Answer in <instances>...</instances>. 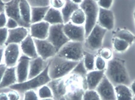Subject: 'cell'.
Returning a JSON list of instances; mask_svg holds the SVG:
<instances>
[{"label": "cell", "instance_id": "cell-4", "mask_svg": "<svg viewBox=\"0 0 135 100\" xmlns=\"http://www.w3.org/2000/svg\"><path fill=\"white\" fill-rule=\"evenodd\" d=\"M85 16V23L84 24L85 38L88 36L97 22L99 6L94 0H83L79 5Z\"/></svg>", "mask_w": 135, "mask_h": 100}, {"label": "cell", "instance_id": "cell-52", "mask_svg": "<svg viewBox=\"0 0 135 100\" xmlns=\"http://www.w3.org/2000/svg\"><path fill=\"white\" fill-rule=\"evenodd\" d=\"M66 100V99L65 98V97H61V98H60L59 100Z\"/></svg>", "mask_w": 135, "mask_h": 100}, {"label": "cell", "instance_id": "cell-21", "mask_svg": "<svg viewBox=\"0 0 135 100\" xmlns=\"http://www.w3.org/2000/svg\"><path fill=\"white\" fill-rule=\"evenodd\" d=\"M17 82L16 67H7L0 83V89L9 87Z\"/></svg>", "mask_w": 135, "mask_h": 100}, {"label": "cell", "instance_id": "cell-38", "mask_svg": "<svg viewBox=\"0 0 135 100\" xmlns=\"http://www.w3.org/2000/svg\"><path fill=\"white\" fill-rule=\"evenodd\" d=\"M8 30L6 27L0 28V47L5 43L8 36Z\"/></svg>", "mask_w": 135, "mask_h": 100}, {"label": "cell", "instance_id": "cell-8", "mask_svg": "<svg viewBox=\"0 0 135 100\" xmlns=\"http://www.w3.org/2000/svg\"><path fill=\"white\" fill-rule=\"evenodd\" d=\"M63 30L70 41L83 42L85 39L84 25H78L71 22L64 24Z\"/></svg>", "mask_w": 135, "mask_h": 100}, {"label": "cell", "instance_id": "cell-18", "mask_svg": "<svg viewBox=\"0 0 135 100\" xmlns=\"http://www.w3.org/2000/svg\"><path fill=\"white\" fill-rule=\"evenodd\" d=\"M48 64V63H47L46 61L40 56L31 59L29 62L28 80L35 77L41 73L47 67Z\"/></svg>", "mask_w": 135, "mask_h": 100}, {"label": "cell", "instance_id": "cell-22", "mask_svg": "<svg viewBox=\"0 0 135 100\" xmlns=\"http://www.w3.org/2000/svg\"><path fill=\"white\" fill-rule=\"evenodd\" d=\"M44 21L50 25L64 24V20L61 10L50 7Z\"/></svg>", "mask_w": 135, "mask_h": 100}, {"label": "cell", "instance_id": "cell-36", "mask_svg": "<svg viewBox=\"0 0 135 100\" xmlns=\"http://www.w3.org/2000/svg\"><path fill=\"white\" fill-rule=\"evenodd\" d=\"M100 56L105 60H109L113 56L112 51L108 48H104L100 52Z\"/></svg>", "mask_w": 135, "mask_h": 100}, {"label": "cell", "instance_id": "cell-7", "mask_svg": "<svg viewBox=\"0 0 135 100\" xmlns=\"http://www.w3.org/2000/svg\"><path fill=\"white\" fill-rule=\"evenodd\" d=\"M64 24L50 25L46 39L55 47L57 51L70 41L63 30Z\"/></svg>", "mask_w": 135, "mask_h": 100}, {"label": "cell", "instance_id": "cell-51", "mask_svg": "<svg viewBox=\"0 0 135 100\" xmlns=\"http://www.w3.org/2000/svg\"><path fill=\"white\" fill-rule=\"evenodd\" d=\"M41 100H54L53 98H47V99H42Z\"/></svg>", "mask_w": 135, "mask_h": 100}, {"label": "cell", "instance_id": "cell-26", "mask_svg": "<svg viewBox=\"0 0 135 100\" xmlns=\"http://www.w3.org/2000/svg\"><path fill=\"white\" fill-rule=\"evenodd\" d=\"M69 90L65 96L66 100H83L85 89L83 87L76 85L75 84H71Z\"/></svg>", "mask_w": 135, "mask_h": 100}, {"label": "cell", "instance_id": "cell-16", "mask_svg": "<svg viewBox=\"0 0 135 100\" xmlns=\"http://www.w3.org/2000/svg\"><path fill=\"white\" fill-rule=\"evenodd\" d=\"M50 25L44 21L31 24L30 25V35L34 39H46L47 38Z\"/></svg>", "mask_w": 135, "mask_h": 100}, {"label": "cell", "instance_id": "cell-57", "mask_svg": "<svg viewBox=\"0 0 135 100\" xmlns=\"http://www.w3.org/2000/svg\"><path fill=\"white\" fill-rule=\"evenodd\" d=\"M0 48H1V47H0Z\"/></svg>", "mask_w": 135, "mask_h": 100}, {"label": "cell", "instance_id": "cell-50", "mask_svg": "<svg viewBox=\"0 0 135 100\" xmlns=\"http://www.w3.org/2000/svg\"><path fill=\"white\" fill-rule=\"evenodd\" d=\"M71 1L75 4L80 5L82 3L83 0H71Z\"/></svg>", "mask_w": 135, "mask_h": 100}, {"label": "cell", "instance_id": "cell-14", "mask_svg": "<svg viewBox=\"0 0 135 100\" xmlns=\"http://www.w3.org/2000/svg\"><path fill=\"white\" fill-rule=\"evenodd\" d=\"M97 24L107 31L112 30L115 24L113 12L110 9L99 8Z\"/></svg>", "mask_w": 135, "mask_h": 100}, {"label": "cell", "instance_id": "cell-37", "mask_svg": "<svg viewBox=\"0 0 135 100\" xmlns=\"http://www.w3.org/2000/svg\"><path fill=\"white\" fill-rule=\"evenodd\" d=\"M66 0H50L49 4L51 7L61 10L65 6Z\"/></svg>", "mask_w": 135, "mask_h": 100}, {"label": "cell", "instance_id": "cell-40", "mask_svg": "<svg viewBox=\"0 0 135 100\" xmlns=\"http://www.w3.org/2000/svg\"><path fill=\"white\" fill-rule=\"evenodd\" d=\"M31 6H50V0H27Z\"/></svg>", "mask_w": 135, "mask_h": 100}, {"label": "cell", "instance_id": "cell-10", "mask_svg": "<svg viewBox=\"0 0 135 100\" xmlns=\"http://www.w3.org/2000/svg\"><path fill=\"white\" fill-rule=\"evenodd\" d=\"M95 90L102 100H116L115 86L105 75Z\"/></svg>", "mask_w": 135, "mask_h": 100}, {"label": "cell", "instance_id": "cell-11", "mask_svg": "<svg viewBox=\"0 0 135 100\" xmlns=\"http://www.w3.org/2000/svg\"><path fill=\"white\" fill-rule=\"evenodd\" d=\"M20 1V0H11L5 3L4 11L6 15L8 18L15 20L19 27L29 28L30 26L26 24L21 18L19 6Z\"/></svg>", "mask_w": 135, "mask_h": 100}, {"label": "cell", "instance_id": "cell-27", "mask_svg": "<svg viewBox=\"0 0 135 100\" xmlns=\"http://www.w3.org/2000/svg\"><path fill=\"white\" fill-rule=\"evenodd\" d=\"M19 6L22 20L26 24L30 26L31 24V6L27 0H20Z\"/></svg>", "mask_w": 135, "mask_h": 100}, {"label": "cell", "instance_id": "cell-17", "mask_svg": "<svg viewBox=\"0 0 135 100\" xmlns=\"http://www.w3.org/2000/svg\"><path fill=\"white\" fill-rule=\"evenodd\" d=\"M27 28L24 27H19L13 29L8 30V36L5 43L6 46L9 44H19L28 36Z\"/></svg>", "mask_w": 135, "mask_h": 100}, {"label": "cell", "instance_id": "cell-44", "mask_svg": "<svg viewBox=\"0 0 135 100\" xmlns=\"http://www.w3.org/2000/svg\"><path fill=\"white\" fill-rule=\"evenodd\" d=\"M6 15L4 12L0 13V28L4 27L7 23Z\"/></svg>", "mask_w": 135, "mask_h": 100}, {"label": "cell", "instance_id": "cell-35", "mask_svg": "<svg viewBox=\"0 0 135 100\" xmlns=\"http://www.w3.org/2000/svg\"><path fill=\"white\" fill-rule=\"evenodd\" d=\"M107 64L105 60L100 56H97L95 58V66L98 70H105L106 69Z\"/></svg>", "mask_w": 135, "mask_h": 100}, {"label": "cell", "instance_id": "cell-5", "mask_svg": "<svg viewBox=\"0 0 135 100\" xmlns=\"http://www.w3.org/2000/svg\"><path fill=\"white\" fill-rule=\"evenodd\" d=\"M83 42L70 41L58 52L57 55L68 60L79 62L83 59Z\"/></svg>", "mask_w": 135, "mask_h": 100}, {"label": "cell", "instance_id": "cell-6", "mask_svg": "<svg viewBox=\"0 0 135 100\" xmlns=\"http://www.w3.org/2000/svg\"><path fill=\"white\" fill-rule=\"evenodd\" d=\"M107 30L97 24L85 40L86 47L94 51L100 49L103 44V39Z\"/></svg>", "mask_w": 135, "mask_h": 100}, {"label": "cell", "instance_id": "cell-1", "mask_svg": "<svg viewBox=\"0 0 135 100\" xmlns=\"http://www.w3.org/2000/svg\"><path fill=\"white\" fill-rule=\"evenodd\" d=\"M105 75L114 86L124 84L129 86L131 80L125 62L120 58H112L106 66Z\"/></svg>", "mask_w": 135, "mask_h": 100}, {"label": "cell", "instance_id": "cell-23", "mask_svg": "<svg viewBox=\"0 0 135 100\" xmlns=\"http://www.w3.org/2000/svg\"><path fill=\"white\" fill-rule=\"evenodd\" d=\"M50 6H31V24L44 21L47 12Z\"/></svg>", "mask_w": 135, "mask_h": 100}, {"label": "cell", "instance_id": "cell-54", "mask_svg": "<svg viewBox=\"0 0 135 100\" xmlns=\"http://www.w3.org/2000/svg\"><path fill=\"white\" fill-rule=\"evenodd\" d=\"M132 100H135V96L134 97V98H133Z\"/></svg>", "mask_w": 135, "mask_h": 100}, {"label": "cell", "instance_id": "cell-42", "mask_svg": "<svg viewBox=\"0 0 135 100\" xmlns=\"http://www.w3.org/2000/svg\"><path fill=\"white\" fill-rule=\"evenodd\" d=\"M6 26L8 29H11L17 27H19V25L15 20L12 18H8Z\"/></svg>", "mask_w": 135, "mask_h": 100}, {"label": "cell", "instance_id": "cell-32", "mask_svg": "<svg viewBox=\"0 0 135 100\" xmlns=\"http://www.w3.org/2000/svg\"><path fill=\"white\" fill-rule=\"evenodd\" d=\"M96 56L94 54L87 51L84 52L83 60L84 65L88 71L94 70Z\"/></svg>", "mask_w": 135, "mask_h": 100}, {"label": "cell", "instance_id": "cell-2", "mask_svg": "<svg viewBox=\"0 0 135 100\" xmlns=\"http://www.w3.org/2000/svg\"><path fill=\"white\" fill-rule=\"evenodd\" d=\"M78 62L68 60L56 55L49 62V77L51 80L64 77L71 72Z\"/></svg>", "mask_w": 135, "mask_h": 100}, {"label": "cell", "instance_id": "cell-33", "mask_svg": "<svg viewBox=\"0 0 135 100\" xmlns=\"http://www.w3.org/2000/svg\"><path fill=\"white\" fill-rule=\"evenodd\" d=\"M38 96L41 99L53 98L51 89L47 85L43 86L40 88L38 92Z\"/></svg>", "mask_w": 135, "mask_h": 100}, {"label": "cell", "instance_id": "cell-43", "mask_svg": "<svg viewBox=\"0 0 135 100\" xmlns=\"http://www.w3.org/2000/svg\"><path fill=\"white\" fill-rule=\"evenodd\" d=\"M10 91L7 93L9 100H19L20 99V95L18 92L15 90Z\"/></svg>", "mask_w": 135, "mask_h": 100}, {"label": "cell", "instance_id": "cell-3", "mask_svg": "<svg viewBox=\"0 0 135 100\" xmlns=\"http://www.w3.org/2000/svg\"><path fill=\"white\" fill-rule=\"evenodd\" d=\"M48 68L49 63L44 70L38 76L24 82L16 83L9 86V88L19 92L25 93L28 90H34L47 84L51 80L48 74Z\"/></svg>", "mask_w": 135, "mask_h": 100}, {"label": "cell", "instance_id": "cell-34", "mask_svg": "<svg viewBox=\"0 0 135 100\" xmlns=\"http://www.w3.org/2000/svg\"><path fill=\"white\" fill-rule=\"evenodd\" d=\"M83 100H102L95 90H87L85 91Z\"/></svg>", "mask_w": 135, "mask_h": 100}, {"label": "cell", "instance_id": "cell-12", "mask_svg": "<svg viewBox=\"0 0 135 100\" xmlns=\"http://www.w3.org/2000/svg\"><path fill=\"white\" fill-rule=\"evenodd\" d=\"M20 47L18 44L12 43L6 46L4 54L6 66L8 67H15L20 58Z\"/></svg>", "mask_w": 135, "mask_h": 100}, {"label": "cell", "instance_id": "cell-48", "mask_svg": "<svg viewBox=\"0 0 135 100\" xmlns=\"http://www.w3.org/2000/svg\"><path fill=\"white\" fill-rule=\"evenodd\" d=\"M5 4V3L3 2L2 0H0V13L4 12Z\"/></svg>", "mask_w": 135, "mask_h": 100}, {"label": "cell", "instance_id": "cell-49", "mask_svg": "<svg viewBox=\"0 0 135 100\" xmlns=\"http://www.w3.org/2000/svg\"><path fill=\"white\" fill-rule=\"evenodd\" d=\"M4 49L0 48V63H1L2 61L3 56H4Z\"/></svg>", "mask_w": 135, "mask_h": 100}, {"label": "cell", "instance_id": "cell-13", "mask_svg": "<svg viewBox=\"0 0 135 100\" xmlns=\"http://www.w3.org/2000/svg\"><path fill=\"white\" fill-rule=\"evenodd\" d=\"M32 58L24 54L20 57L16 67V73L18 83L28 80L29 73V62Z\"/></svg>", "mask_w": 135, "mask_h": 100}, {"label": "cell", "instance_id": "cell-45", "mask_svg": "<svg viewBox=\"0 0 135 100\" xmlns=\"http://www.w3.org/2000/svg\"><path fill=\"white\" fill-rule=\"evenodd\" d=\"M7 67L5 64H2L0 66V83L1 82L4 73Z\"/></svg>", "mask_w": 135, "mask_h": 100}, {"label": "cell", "instance_id": "cell-46", "mask_svg": "<svg viewBox=\"0 0 135 100\" xmlns=\"http://www.w3.org/2000/svg\"><path fill=\"white\" fill-rule=\"evenodd\" d=\"M0 100H9L7 94L4 93H0Z\"/></svg>", "mask_w": 135, "mask_h": 100}, {"label": "cell", "instance_id": "cell-20", "mask_svg": "<svg viewBox=\"0 0 135 100\" xmlns=\"http://www.w3.org/2000/svg\"><path fill=\"white\" fill-rule=\"evenodd\" d=\"M20 48L24 54L31 58H35L38 56L34 39L30 34L21 43Z\"/></svg>", "mask_w": 135, "mask_h": 100}, {"label": "cell", "instance_id": "cell-9", "mask_svg": "<svg viewBox=\"0 0 135 100\" xmlns=\"http://www.w3.org/2000/svg\"><path fill=\"white\" fill-rule=\"evenodd\" d=\"M34 40L38 56L44 60L46 61L57 54V50L47 39H34Z\"/></svg>", "mask_w": 135, "mask_h": 100}, {"label": "cell", "instance_id": "cell-55", "mask_svg": "<svg viewBox=\"0 0 135 100\" xmlns=\"http://www.w3.org/2000/svg\"><path fill=\"white\" fill-rule=\"evenodd\" d=\"M94 1H97L98 0H94Z\"/></svg>", "mask_w": 135, "mask_h": 100}, {"label": "cell", "instance_id": "cell-56", "mask_svg": "<svg viewBox=\"0 0 135 100\" xmlns=\"http://www.w3.org/2000/svg\"><path fill=\"white\" fill-rule=\"evenodd\" d=\"M2 64H0V66H1V65Z\"/></svg>", "mask_w": 135, "mask_h": 100}, {"label": "cell", "instance_id": "cell-53", "mask_svg": "<svg viewBox=\"0 0 135 100\" xmlns=\"http://www.w3.org/2000/svg\"><path fill=\"white\" fill-rule=\"evenodd\" d=\"M134 18L135 21V9L134 12Z\"/></svg>", "mask_w": 135, "mask_h": 100}, {"label": "cell", "instance_id": "cell-47", "mask_svg": "<svg viewBox=\"0 0 135 100\" xmlns=\"http://www.w3.org/2000/svg\"><path fill=\"white\" fill-rule=\"evenodd\" d=\"M130 88L134 96H135V80L131 83L130 85Z\"/></svg>", "mask_w": 135, "mask_h": 100}, {"label": "cell", "instance_id": "cell-25", "mask_svg": "<svg viewBox=\"0 0 135 100\" xmlns=\"http://www.w3.org/2000/svg\"><path fill=\"white\" fill-rule=\"evenodd\" d=\"M116 100H132L134 98L129 86L124 84H119L115 86Z\"/></svg>", "mask_w": 135, "mask_h": 100}, {"label": "cell", "instance_id": "cell-30", "mask_svg": "<svg viewBox=\"0 0 135 100\" xmlns=\"http://www.w3.org/2000/svg\"><path fill=\"white\" fill-rule=\"evenodd\" d=\"M85 21V13L80 8L75 11L70 20V21L72 23L78 25H84Z\"/></svg>", "mask_w": 135, "mask_h": 100}, {"label": "cell", "instance_id": "cell-28", "mask_svg": "<svg viewBox=\"0 0 135 100\" xmlns=\"http://www.w3.org/2000/svg\"><path fill=\"white\" fill-rule=\"evenodd\" d=\"M113 37H117L131 45L135 41V36L126 29H119L115 32Z\"/></svg>", "mask_w": 135, "mask_h": 100}, {"label": "cell", "instance_id": "cell-15", "mask_svg": "<svg viewBox=\"0 0 135 100\" xmlns=\"http://www.w3.org/2000/svg\"><path fill=\"white\" fill-rule=\"evenodd\" d=\"M47 85L51 89L54 100H59L67 93V84L63 78L51 80Z\"/></svg>", "mask_w": 135, "mask_h": 100}, {"label": "cell", "instance_id": "cell-24", "mask_svg": "<svg viewBox=\"0 0 135 100\" xmlns=\"http://www.w3.org/2000/svg\"><path fill=\"white\" fill-rule=\"evenodd\" d=\"M79 8V5L74 3L71 0H66L65 6L61 9L64 20V24L70 22L73 13Z\"/></svg>", "mask_w": 135, "mask_h": 100}, {"label": "cell", "instance_id": "cell-29", "mask_svg": "<svg viewBox=\"0 0 135 100\" xmlns=\"http://www.w3.org/2000/svg\"><path fill=\"white\" fill-rule=\"evenodd\" d=\"M87 73L88 71L84 65L83 59L78 62V64L71 71V74L77 75V76H79L82 78L83 84L86 83V77Z\"/></svg>", "mask_w": 135, "mask_h": 100}, {"label": "cell", "instance_id": "cell-41", "mask_svg": "<svg viewBox=\"0 0 135 100\" xmlns=\"http://www.w3.org/2000/svg\"><path fill=\"white\" fill-rule=\"evenodd\" d=\"M113 1V0H98L97 2L100 8L109 9Z\"/></svg>", "mask_w": 135, "mask_h": 100}, {"label": "cell", "instance_id": "cell-19", "mask_svg": "<svg viewBox=\"0 0 135 100\" xmlns=\"http://www.w3.org/2000/svg\"><path fill=\"white\" fill-rule=\"evenodd\" d=\"M105 70H93L87 73L86 82L87 89L95 90L105 76Z\"/></svg>", "mask_w": 135, "mask_h": 100}, {"label": "cell", "instance_id": "cell-31", "mask_svg": "<svg viewBox=\"0 0 135 100\" xmlns=\"http://www.w3.org/2000/svg\"><path fill=\"white\" fill-rule=\"evenodd\" d=\"M112 42L114 49L117 52H124L131 46L127 42L117 37H113Z\"/></svg>", "mask_w": 135, "mask_h": 100}, {"label": "cell", "instance_id": "cell-39", "mask_svg": "<svg viewBox=\"0 0 135 100\" xmlns=\"http://www.w3.org/2000/svg\"><path fill=\"white\" fill-rule=\"evenodd\" d=\"M23 100H39L38 97L34 90H30L24 93Z\"/></svg>", "mask_w": 135, "mask_h": 100}]
</instances>
